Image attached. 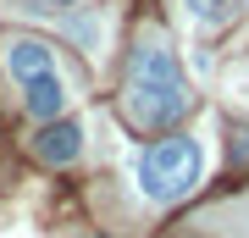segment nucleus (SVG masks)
<instances>
[{"label":"nucleus","mask_w":249,"mask_h":238,"mask_svg":"<svg viewBox=\"0 0 249 238\" xmlns=\"http://www.w3.org/2000/svg\"><path fill=\"white\" fill-rule=\"evenodd\" d=\"M122 94H127V116H133L139 128H150V133L155 128H172L188 106H194V94H188V83L178 72V55H172V44L160 34H144L139 39L133 61H127Z\"/></svg>","instance_id":"f257e3e1"},{"label":"nucleus","mask_w":249,"mask_h":238,"mask_svg":"<svg viewBox=\"0 0 249 238\" xmlns=\"http://www.w3.org/2000/svg\"><path fill=\"white\" fill-rule=\"evenodd\" d=\"M183 11H188V22L194 28H227L232 17H238V0H183Z\"/></svg>","instance_id":"423d86ee"},{"label":"nucleus","mask_w":249,"mask_h":238,"mask_svg":"<svg viewBox=\"0 0 249 238\" xmlns=\"http://www.w3.org/2000/svg\"><path fill=\"white\" fill-rule=\"evenodd\" d=\"M22 94H28V111H34L39 122H55V116L67 111V83H61V72H50V78L28 83Z\"/></svg>","instance_id":"39448f33"},{"label":"nucleus","mask_w":249,"mask_h":238,"mask_svg":"<svg viewBox=\"0 0 249 238\" xmlns=\"http://www.w3.org/2000/svg\"><path fill=\"white\" fill-rule=\"evenodd\" d=\"M6 72L28 89V83H39V78L55 72V50H50L45 39H11L6 44Z\"/></svg>","instance_id":"20e7f679"},{"label":"nucleus","mask_w":249,"mask_h":238,"mask_svg":"<svg viewBox=\"0 0 249 238\" xmlns=\"http://www.w3.org/2000/svg\"><path fill=\"white\" fill-rule=\"evenodd\" d=\"M199 172H205V144L199 139H160V144H150V150L133 161L139 194L155 200V205L183 200L188 188L199 183Z\"/></svg>","instance_id":"f03ea898"},{"label":"nucleus","mask_w":249,"mask_h":238,"mask_svg":"<svg viewBox=\"0 0 249 238\" xmlns=\"http://www.w3.org/2000/svg\"><path fill=\"white\" fill-rule=\"evenodd\" d=\"M34 155L45 161V166H67V161L83 155V122H72V116H55L34 133Z\"/></svg>","instance_id":"7ed1b4c3"}]
</instances>
